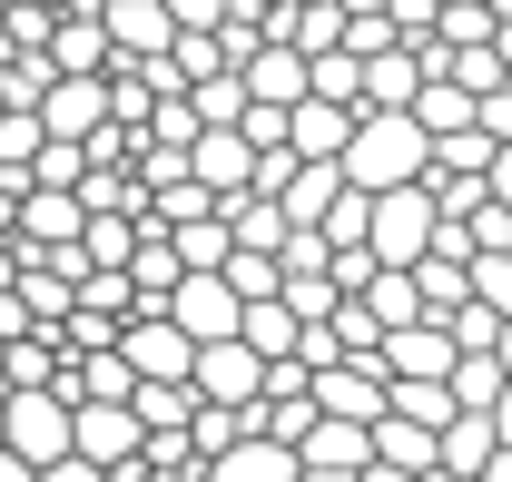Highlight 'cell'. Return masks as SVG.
<instances>
[{"mask_svg": "<svg viewBox=\"0 0 512 482\" xmlns=\"http://www.w3.org/2000/svg\"><path fill=\"white\" fill-rule=\"evenodd\" d=\"M0 482H40V473H20V463H10V453H0Z\"/></svg>", "mask_w": 512, "mask_h": 482, "instance_id": "26", "label": "cell"}, {"mask_svg": "<svg viewBox=\"0 0 512 482\" xmlns=\"http://www.w3.org/2000/svg\"><path fill=\"white\" fill-rule=\"evenodd\" d=\"M188 119H197V128H237V119H247V89H237V69L197 79V89H188Z\"/></svg>", "mask_w": 512, "mask_h": 482, "instance_id": "17", "label": "cell"}, {"mask_svg": "<svg viewBox=\"0 0 512 482\" xmlns=\"http://www.w3.org/2000/svg\"><path fill=\"white\" fill-rule=\"evenodd\" d=\"M493 69L512 79V20H493Z\"/></svg>", "mask_w": 512, "mask_h": 482, "instance_id": "24", "label": "cell"}, {"mask_svg": "<svg viewBox=\"0 0 512 482\" xmlns=\"http://www.w3.org/2000/svg\"><path fill=\"white\" fill-rule=\"evenodd\" d=\"M434 227H444V217H434L424 178H414V187H384V197H365V256H375V266H394V276L434 256Z\"/></svg>", "mask_w": 512, "mask_h": 482, "instance_id": "2", "label": "cell"}, {"mask_svg": "<svg viewBox=\"0 0 512 482\" xmlns=\"http://www.w3.org/2000/svg\"><path fill=\"white\" fill-rule=\"evenodd\" d=\"M493 453H503V443H493V423H483V414H453L444 433H434V473H444V482H473Z\"/></svg>", "mask_w": 512, "mask_h": 482, "instance_id": "12", "label": "cell"}, {"mask_svg": "<svg viewBox=\"0 0 512 482\" xmlns=\"http://www.w3.org/2000/svg\"><path fill=\"white\" fill-rule=\"evenodd\" d=\"M335 178L355 187V197H384V187H414V178H424V128L404 119V109H355V138H345Z\"/></svg>", "mask_w": 512, "mask_h": 482, "instance_id": "1", "label": "cell"}, {"mask_svg": "<svg viewBox=\"0 0 512 482\" xmlns=\"http://www.w3.org/2000/svg\"><path fill=\"white\" fill-rule=\"evenodd\" d=\"M168 10V30H217L227 20V0H158Z\"/></svg>", "mask_w": 512, "mask_h": 482, "instance_id": "21", "label": "cell"}, {"mask_svg": "<svg viewBox=\"0 0 512 482\" xmlns=\"http://www.w3.org/2000/svg\"><path fill=\"white\" fill-rule=\"evenodd\" d=\"M247 168H256V148L237 138V128H197V148H188V178L207 187V197H247Z\"/></svg>", "mask_w": 512, "mask_h": 482, "instance_id": "10", "label": "cell"}, {"mask_svg": "<svg viewBox=\"0 0 512 482\" xmlns=\"http://www.w3.org/2000/svg\"><path fill=\"white\" fill-rule=\"evenodd\" d=\"M148 315H168L188 345H227V335H237V296H227L217 276H178V286L148 305Z\"/></svg>", "mask_w": 512, "mask_h": 482, "instance_id": "5", "label": "cell"}, {"mask_svg": "<svg viewBox=\"0 0 512 482\" xmlns=\"http://www.w3.org/2000/svg\"><path fill=\"white\" fill-rule=\"evenodd\" d=\"M0 246H10V197H0Z\"/></svg>", "mask_w": 512, "mask_h": 482, "instance_id": "27", "label": "cell"}, {"mask_svg": "<svg viewBox=\"0 0 512 482\" xmlns=\"http://www.w3.org/2000/svg\"><path fill=\"white\" fill-rule=\"evenodd\" d=\"M237 89H247V109H296L306 99V60L276 50V40H256L247 60H237Z\"/></svg>", "mask_w": 512, "mask_h": 482, "instance_id": "9", "label": "cell"}, {"mask_svg": "<svg viewBox=\"0 0 512 482\" xmlns=\"http://www.w3.org/2000/svg\"><path fill=\"white\" fill-rule=\"evenodd\" d=\"M188 414H197L188 384H128V423L138 433H188Z\"/></svg>", "mask_w": 512, "mask_h": 482, "instance_id": "14", "label": "cell"}, {"mask_svg": "<svg viewBox=\"0 0 512 482\" xmlns=\"http://www.w3.org/2000/svg\"><path fill=\"white\" fill-rule=\"evenodd\" d=\"M306 404H316V423H384V374L375 364H325V374H306Z\"/></svg>", "mask_w": 512, "mask_h": 482, "instance_id": "7", "label": "cell"}, {"mask_svg": "<svg viewBox=\"0 0 512 482\" xmlns=\"http://www.w3.org/2000/svg\"><path fill=\"white\" fill-rule=\"evenodd\" d=\"M483 197H493V207L512 217V148H493V168H483Z\"/></svg>", "mask_w": 512, "mask_h": 482, "instance_id": "22", "label": "cell"}, {"mask_svg": "<svg viewBox=\"0 0 512 482\" xmlns=\"http://www.w3.org/2000/svg\"><path fill=\"white\" fill-rule=\"evenodd\" d=\"M316 237H325V246H365V197H355V187L316 217Z\"/></svg>", "mask_w": 512, "mask_h": 482, "instance_id": "19", "label": "cell"}, {"mask_svg": "<svg viewBox=\"0 0 512 482\" xmlns=\"http://www.w3.org/2000/svg\"><path fill=\"white\" fill-rule=\"evenodd\" d=\"M345 138H355V109H325V99H296L286 109V158L296 168H335Z\"/></svg>", "mask_w": 512, "mask_h": 482, "instance_id": "8", "label": "cell"}, {"mask_svg": "<svg viewBox=\"0 0 512 482\" xmlns=\"http://www.w3.org/2000/svg\"><path fill=\"white\" fill-rule=\"evenodd\" d=\"M444 394H453V414H493V394H503V364H493V355H453Z\"/></svg>", "mask_w": 512, "mask_h": 482, "instance_id": "16", "label": "cell"}, {"mask_svg": "<svg viewBox=\"0 0 512 482\" xmlns=\"http://www.w3.org/2000/svg\"><path fill=\"white\" fill-rule=\"evenodd\" d=\"M463 286H473V305H483L493 325H512V256H473Z\"/></svg>", "mask_w": 512, "mask_h": 482, "instance_id": "18", "label": "cell"}, {"mask_svg": "<svg viewBox=\"0 0 512 482\" xmlns=\"http://www.w3.org/2000/svg\"><path fill=\"white\" fill-rule=\"evenodd\" d=\"M256 374H266V364L227 335V345H197V355H188V394H197V404H217V414H247V404H256Z\"/></svg>", "mask_w": 512, "mask_h": 482, "instance_id": "6", "label": "cell"}, {"mask_svg": "<svg viewBox=\"0 0 512 482\" xmlns=\"http://www.w3.org/2000/svg\"><path fill=\"white\" fill-rule=\"evenodd\" d=\"M197 482H296V453L266 443V433H247V443H227L217 463H197Z\"/></svg>", "mask_w": 512, "mask_h": 482, "instance_id": "11", "label": "cell"}, {"mask_svg": "<svg viewBox=\"0 0 512 482\" xmlns=\"http://www.w3.org/2000/svg\"><path fill=\"white\" fill-rule=\"evenodd\" d=\"M473 128H483L493 148H512V79H503V89H483V99H473Z\"/></svg>", "mask_w": 512, "mask_h": 482, "instance_id": "20", "label": "cell"}, {"mask_svg": "<svg viewBox=\"0 0 512 482\" xmlns=\"http://www.w3.org/2000/svg\"><path fill=\"white\" fill-rule=\"evenodd\" d=\"M40 482H99V473H89V463H50Z\"/></svg>", "mask_w": 512, "mask_h": 482, "instance_id": "25", "label": "cell"}, {"mask_svg": "<svg viewBox=\"0 0 512 482\" xmlns=\"http://www.w3.org/2000/svg\"><path fill=\"white\" fill-rule=\"evenodd\" d=\"M109 355L128 364V384H188V355H197V345L168 325V315H128Z\"/></svg>", "mask_w": 512, "mask_h": 482, "instance_id": "4", "label": "cell"}, {"mask_svg": "<svg viewBox=\"0 0 512 482\" xmlns=\"http://www.w3.org/2000/svg\"><path fill=\"white\" fill-rule=\"evenodd\" d=\"M335 197H345V178H335V168H296V178L276 187V217L316 237V217H325V207H335Z\"/></svg>", "mask_w": 512, "mask_h": 482, "instance_id": "13", "label": "cell"}, {"mask_svg": "<svg viewBox=\"0 0 512 482\" xmlns=\"http://www.w3.org/2000/svg\"><path fill=\"white\" fill-rule=\"evenodd\" d=\"M483 423H493V443H503V453H512V384H503V394H493V414H483Z\"/></svg>", "mask_w": 512, "mask_h": 482, "instance_id": "23", "label": "cell"}, {"mask_svg": "<svg viewBox=\"0 0 512 482\" xmlns=\"http://www.w3.org/2000/svg\"><path fill=\"white\" fill-rule=\"evenodd\" d=\"M365 315H375V335H394V325H424V305H414V276H394V266H375V286H365Z\"/></svg>", "mask_w": 512, "mask_h": 482, "instance_id": "15", "label": "cell"}, {"mask_svg": "<svg viewBox=\"0 0 512 482\" xmlns=\"http://www.w3.org/2000/svg\"><path fill=\"white\" fill-rule=\"evenodd\" d=\"M0 453H10L20 473L69 463V404L60 394H0Z\"/></svg>", "mask_w": 512, "mask_h": 482, "instance_id": "3", "label": "cell"}]
</instances>
